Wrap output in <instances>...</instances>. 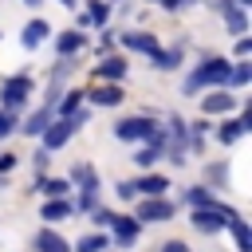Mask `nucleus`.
Segmentation results:
<instances>
[{"instance_id": "4be33fe9", "label": "nucleus", "mask_w": 252, "mask_h": 252, "mask_svg": "<svg viewBox=\"0 0 252 252\" xmlns=\"http://www.w3.org/2000/svg\"><path fill=\"white\" fill-rule=\"evenodd\" d=\"M185 201L193 205V209H213L217 201H213V193L205 189V185H197V189H185Z\"/></svg>"}, {"instance_id": "f704fd0d", "label": "nucleus", "mask_w": 252, "mask_h": 252, "mask_svg": "<svg viewBox=\"0 0 252 252\" xmlns=\"http://www.w3.org/2000/svg\"><path fill=\"white\" fill-rule=\"evenodd\" d=\"M59 4H63V8H71V4H75V0H59Z\"/></svg>"}, {"instance_id": "f03ea898", "label": "nucleus", "mask_w": 252, "mask_h": 252, "mask_svg": "<svg viewBox=\"0 0 252 252\" xmlns=\"http://www.w3.org/2000/svg\"><path fill=\"white\" fill-rule=\"evenodd\" d=\"M161 130H158V122L154 118H122V122H114V138H122V142H154Z\"/></svg>"}, {"instance_id": "412c9836", "label": "nucleus", "mask_w": 252, "mask_h": 252, "mask_svg": "<svg viewBox=\"0 0 252 252\" xmlns=\"http://www.w3.org/2000/svg\"><path fill=\"white\" fill-rule=\"evenodd\" d=\"M150 59H154V67H161V71H173V67L181 63V47H173V51H165V47H158V51H154Z\"/></svg>"}, {"instance_id": "473e14b6", "label": "nucleus", "mask_w": 252, "mask_h": 252, "mask_svg": "<svg viewBox=\"0 0 252 252\" xmlns=\"http://www.w3.org/2000/svg\"><path fill=\"white\" fill-rule=\"evenodd\" d=\"M110 220H114V217H110L106 209H98V213H94V224H110Z\"/></svg>"}, {"instance_id": "bb28decb", "label": "nucleus", "mask_w": 252, "mask_h": 252, "mask_svg": "<svg viewBox=\"0 0 252 252\" xmlns=\"http://www.w3.org/2000/svg\"><path fill=\"white\" fill-rule=\"evenodd\" d=\"M106 16H110V8L102 0H91L87 4V24H106Z\"/></svg>"}, {"instance_id": "0eeeda50", "label": "nucleus", "mask_w": 252, "mask_h": 252, "mask_svg": "<svg viewBox=\"0 0 252 252\" xmlns=\"http://www.w3.org/2000/svg\"><path fill=\"white\" fill-rule=\"evenodd\" d=\"M71 181L83 185V209H91V205L98 201V173H94L91 165H75V169H71Z\"/></svg>"}, {"instance_id": "9d476101", "label": "nucleus", "mask_w": 252, "mask_h": 252, "mask_svg": "<svg viewBox=\"0 0 252 252\" xmlns=\"http://www.w3.org/2000/svg\"><path fill=\"white\" fill-rule=\"evenodd\" d=\"M134 185V197L138 193H146V197H161L165 189H169V181L161 177V173H150V177H138V181H130Z\"/></svg>"}, {"instance_id": "f3484780", "label": "nucleus", "mask_w": 252, "mask_h": 252, "mask_svg": "<svg viewBox=\"0 0 252 252\" xmlns=\"http://www.w3.org/2000/svg\"><path fill=\"white\" fill-rule=\"evenodd\" d=\"M201 106H205V114H224V110H232V106H236V98H232V94H224V91H217V94H209Z\"/></svg>"}, {"instance_id": "20e7f679", "label": "nucleus", "mask_w": 252, "mask_h": 252, "mask_svg": "<svg viewBox=\"0 0 252 252\" xmlns=\"http://www.w3.org/2000/svg\"><path fill=\"white\" fill-rule=\"evenodd\" d=\"M79 126H83V114H71V118H55V122H51V126L39 134V138H43V150H59V146H63V142H67V138L79 130Z\"/></svg>"}, {"instance_id": "cd10ccee", "label": "nucleus", "mask_w": 252, "mask_h": 252, "mask_svg": "<svg viewBox=\"0 0 252 252\" xmlns=\"http://www.w3.org/2000/svg\"><path fill=\"white\" fill-rule=\"evenodd\" d=\"M228 228H232V236H236V248H240V252H248V224H244L240 217H232V220H228Z\"/></svg>"}, {"instance_id": "39448f33", "label": "nucleus", "mask_w": 252, "mask_h": 252, "mask_svg": "<svg viewBox=\"0 0 252 252\" xmlns=\"http://www.w3.org/2000/svg\"><path fill=\"white\" fill-rule=\"evenodd\" d=\"M232 217H236L232 209L213 205V209H193V217H189V220H193V228H197V232H220V228H224Z\"/></svg>"}, {"instance_id": "ddd939ff", "label": "nucleus", "mask_w": 252, "mask_h": 252, "mask_svg": "<svg viewBox=\"0 0 252 252\" xmlns=\"http://www.w3.org/2000/svg\"><path fill=\"white\" fill-rule=\"evenodd\" d=\"M83 43H87V35H83V32H75V28H71V32H63V35L55 39V47H59V59L75 55V51H79Z\"/></svg>"}, {"instance_id": "6ab92c4d", "label": "nucleus", "mask_w": 252, "mask_h": 252, "mask_svg": "<svg viewBox=\"0 0 252 252\" xmlns=\"http://www.w3.org/2000/svg\"><path fill=\"white\" fill-rule=\"evenodd\" d=\"M47 32H51V28H47L43 20H32V24L24 28V47H39V43L47 39Z\"/></svg>"}, {"instance_id": "6e6552de", "label": "nucleus", "mask_w": 252, "mask_h": 252, "mask_svg": "<svg viewBox=\"0 0 252 252\" xmlns=\"http://www.w3.org/2000/svg\"><path fill=\"white\" fill-rule=\"evenodd\" d=\"M122 47H126V51H146V55H154L161 43H158V35H150V32H122Z\"/></svg>"}, {"instance_id": "7c9ffc66", "label": "nucleus", "mask_w": 252, "mask_h": 252, "mask_svg": "<svg viewBox=\"0 0 252 252\" xmlns=\"http://www.w3.org/2000/svg\"><path fill=\"white\" fill-rule=\"evenodd\" d=\"M118 197H122V201H130V197H134V185H130V181H126V177H122V181H118Z\"/></svg>"}, {"instance_id": "4468645a", "label": "nucleus", "mask_w": 252, "mask_h": 252, "mask_svg": "<svg viewBox=\"0 0 252 252\" xmlns=\"http://www.w3.org/2000/svg\"><path fill=\"white\" fill-rule=\"evenodd\" d=\"M87 98H91L94 106H118V102H122V91H118L114 83H106V87H94Z\"/></svg>"}, {"instance_id": "2f4dec72", "label": "nucleus", "mask_w": 252, "mask_h": 252, "mask_svg": "<svg viewBox=\"0 0 252 252\" xmlns=\"http://www.w3.org/2000/svg\"><path fill=\"white\" fill-rule=\"evenodd\" d=\"M16 165V154H0V173H8Z\"/></svg>"}, {"instance_id": "f257e3e1", "label": "nucleus", "mask_w": 252, "mask_h": 252, "mask_svg": "<svg viewBox=\"0 0 252 252\" xmlns=\"http://www.w3.org/2000/svg\"><path fill=\"white\" fill-rule=\"evenodd\" d=\"M228 75H232L228 59H201L185 79V94H197L201 87H220V83H228Z\"/></svg>"}, {"instance_id": "dca6fc26", "label": "nucleus", "mask_w": 252, "mask_h": 252, "mask_svg": "<svg viewBox=\"0 0 252 252\" xmlns=\"http://www.w3.org/2000/svg\"><path fill=\"white\" fill-rule=\"evenodd\" d=\"M35 252H67V240L55 236L51 228H39L35 232Z\"/></svg>"}, {"instance_id": "423d86ee", "label": "nucleus", "mask_w": 252, "mask_h": 252, "mask_svg": "<svg viewBox=\"0 0 252 252\" xmlns=\"http://www.w3.org/2000/svg\"><path fill=\"white\" fill-rule=\"evenodd\" d=\"M173 217V205L169 201H161V197H150V201H142L138 205V224H161V220H169Z\"/></svg>"}, {"instance_id": "c756f323", "label": "nucleus", "mask_w": 252, "mask_h": 252, "mask_svg": "<svg viewBox=\"0 0 252 252\" xmlns=\"http://www.w3.org/2000/svg\"><path fill=\"white\" fill-rule=\"evenodd\" d=\"M12 126H16V118H12L8 110H0V138H4V134H12Z\"/></svg>"}, {"instance_id": "e433bc0d", "label": "nucleus", "mask_w": 252, "mask_h": 252, "mask_svg": "<svg viewBox=\"0 0 252 252\" xmlns=\"http://www.w3.org/2000/svg\"><path fill=\"white\" fill-rule=\"evenodd\" d=\"M154 4H161V8H165V0H154Z\"/></svg>"}, {"instance_id": "2eb2a0df", "label": "nucleus", "mask_w": 252, "mask_h": 252, "mask_svg": "<svg viewBox=\"0 0 252 252\" xmlns=\"http://www.w3.org/2000/svg\"><path fill=\"white\" fill-rule=\"evenodd\" d=\"M161 154H165V130H161V134H158V138H154V142H150L146 150H138V158H134V161H138V165L146 169V165H154V161H158Z\"/></svg>"}, {"instance_id": "72a5a7b5", "label": "nucleus", "mask_w": 252, "mask_h": 252, "mask_svg": "<svg viewBox=\"0 0 252 252\" xmlns=\"http://www.w3.org/2000/svg\"><path fill=\"white\" fill-rule=\"evenodd\" d=\"M161 252H189V248H185V244H181V240H169V244H165V248H161Z\"/></svg>"}, {"instance_id": "393cba45", "label": "nucleus", "mask_w": 252, "mask_h": 252, "mask_svg": "<svg viewBox=\"0 0 252 252\" xmlns=\"http://www.w3.org/2000/svg\"><path fill=\"white\" fill-rule=\"evenodd\" d=\"M39 189H43L47 197H67L71 181H67V177H47V181H39Z\"/></svg>"}, {"instance_id": "a878e982", "label": "nucleus", "mask_w": 252, "mask_h": 252, "mask_svg": "<svg viewBox=\"0 0 252 252\" xmlns=\"http://www.w3.org/2000/svg\"><path fill=\"white\" fill-rule=\"evenodd\" d=\"M75 248H79V252H106V236H102V232H87Z\"/></svg>"}, {"instance_id": "7ed1b4c3", "label": "nucleus", "mask_w": 252, "mask_h": 252, "mask_svg": "<svg viewBox=\"0 0 252 252\" xmlns=\"http://www.w3.org/2000/svg\"><path fill=\"white\" fill-rule=\"evenodd\" d=\"M28 94H32V79L28 75H12V79H4V87H0V110H16V106H24L28 102Z\"/></svg>"}, {"instance_id": "f8f14e48", "label": "nucleus", "mask_w": 252, "mask_h": 252, "mask_svg": "<svg viewBox=\"0 0 252 252\" xmlns=\"http://www.w3.org/2000/svg\"><path fill=\"white\" fill-rule=\"evenodd\" d=\"M110 224H114V240H118V244H134V240H138V228H142V224H138L134 217H114Z\"/></svg>"}, {"instance_id": "aec40b11", "label": "nucleus", "mask_w": 252, "mask_h": 252, "mask_svg": "<svg viewBox=\"0 0 252 252\" xmlns=\"http://www.w3.org/2000/svg\"><path fill=\"white\" fill-rule=\"evenodd\" d=\"M67 217H71V201L67 197H55V201L43 205V220H67Z\"/></svg>"}, {"instance_id": "c9c22d12", "label": "nucleus", "mask_w": 252, "mask_h": 252, "mask_svg": "<svg viewBox=\"0 0 252 252\" xmlns=\"http://www.w3.org/2000/svg\"><path fill=\"white\" fill-rule=\"evenodd\" d=\"M24 4H32V8H35V4H39V0H24Z\"/></svg>"}, {"instance_id": "a211bd4d", "label": "nucleus", "mask_w": 252, "mask_h": 252, "mask_svg": "<svg viewBox=\"0 0 252 252\" xmlns=\"http://www.w3.org/2000/svg\"><path fill=\"white\" fill-rule=\"evenodd\" d=\"M47 122H51V106H39V110H35V114H32V118L20 126V130L32 138V134H43V130H47Z\"/></svg>"}, {"instance_id": "b1692460", "label": "nucleus", "mask_w": 252, "mask_h": 252, "mask_svg": "<svg viewBox=\"0 0 252 252\" xmlns=\"http://www.w3.org/2000/svg\"><path fill=\"white\" fill-rule=\"evenodd\" d=\"M79 102H83V91H67V94H63V102H59V118L79 114Z\"/></svg>"}, {"instance_id": "1a4fd4ad", "label": "nucleus", "mask_w": 252, "mask_h": 252, "mask_svg": "<svg viewBox=\"0 0 252 252\" xmlns=\"http://www.w3.org/2000/svg\"><path fill=\"white\" fill-rule=\"evenodd\" d=\"M217 8H220V16H224V24L240 35V32H248V20H244V12H240V4H232V0H217Z\"/></svg>"}, {"instance_id": "5701e85b", "label": "nucleus", "mask_w": 252, "mask_h": 252, "mask_svg": "<svg viewBox=\"0 0 252 252\" xmlns=\"http://www.w3.org/2000/svg\"><path fill=\"white\" fill-rule=\"evenodd\" d=\"M244 130H248V118H236V122H224V126L217 130V138H220V142H236Z\"/></svg>"}, {"instance_id": "c85d7f7f", "label": "nucleus", "mask_w": 252, "mask_h": 252, "mask_svg": "<svg viewBox=\"0 0 252 252\" xmlns=\"http://www.w3.org/2000/svg\"><path fill=\"white\" fill-rule=\"evenodd\" d=\"M248 75H252V67H248V63H236V67H232V75H228V83H232V87H244V83H248Z\"/></svg>"}, {"instance_id": "9b49d317", "label": "nucleus", "mask_w": 252, "mask_h": 252, "mask_svg": "<svg viewBox=\"0 0 252 252\" xmlns=\"http://www.w3.org/2000/svg\"><path fill=\"white\" fill-rule=\"evenodd\" d=\"M94 79H126V59H118V55H110V59H102V63H94Z\"/></svg>"}]
</instances>
